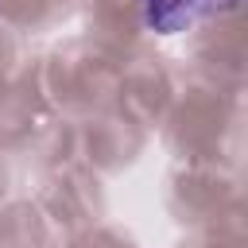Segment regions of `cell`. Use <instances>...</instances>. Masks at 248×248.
<instances>
[{"mask_svg":"<svg viewBox=\"0 0 248 248\" xmlns=\"http://www.w3.org/2000/svg\"><path fill=\"white\" fill-rule=\"evenodd\" d=\"M236 4L240 0H143V19L159 35H178V31L198 27L209 16L232 12Z\"/></svg>","mask_w":248,"mask_h":248,"instance_id":"cell-1","label":"cell"}]
</instances>
